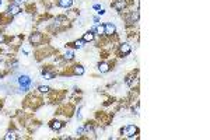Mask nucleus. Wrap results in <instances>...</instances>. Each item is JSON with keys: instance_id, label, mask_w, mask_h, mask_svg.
<instances>
[{"instance_id": "1", "label": "nucleus", "mask_w": 210, "mask_h": 140, "mask_svg": "<svg viewBox=\"0 0 210 140\" xmlns=\"http://www.w3.org/2000/svg\"><path fill=\"white\" fill-rule=\"evenodd\" d=\"M122 135L125 137H127V139H134L139 135V128L134 125H127L122 129Z\"/></svg>"}, {"instance_id": "2", "label": "nucleus", "mask_w": 210, "mask_h": 140, "mask_svg": "<svg viewBox=\"0 0 210 140\" xmlns=\"http://www.w3.org/2000/svg\"><path fill=\"white\" fill-rule=\"evenodd\" d=\"M42 42H44V34L32 32L29 35V44L31 45H41Z\"/></svg>"}, {"instance_id": "3", "label": "nucleus", "mask_w": 210, "mask_h": 140, "mask_svg": "<svg viewBox=\"0 0 210 140\" xmlns=\"http://www.w3.org/2000/svg\"><path fill=\"white\" fill-rule=\"evenodd\" d=\"M130 52H132V46L127 42H123V44L119 45V49H118L119 56H127V55H130Z\"/></svg>"}, {"instance_id": "4", "label": "nucleus", "mask_w": 210, "mask_h": 140, "mask_svg": "<svg viewBox=\"0 0 210 140\" xmlns=\"http://www.w3.org/2000/svg\"><path fill=\"white\" fill-rule=\"evenodd\" d=\"M104 28H105V35L107 37H113L116 34V25L113 22H107V24H104Z\"/></svg>"}, {"instance_id": "5", "label": "nucleus", "mask_w": 210, "mask_h": 140, "mask_svg": "<svg viewBox=\"0 0 210 140\" xmlns=\"http://www.w3.org/2000/svg\"><path fill=\"white\" fill-rule=\"evenodd\" d=\"M20 11H21V7H20V4L17 3H10L7 7V13L10 15H13V17H15V15L20 14Z\"/></svg>"}, {"instance_id": "6", "label": "nucleus", "mask_w": 210, "mask_h": 140, "mask_svg": "<svg viewBox=\"0 0 210 140\" xmlns=\"http://www.w3.org/2000/svg\"><path fill=\"white\" fill-rule=\"evenodd\" d=\"M63 126H65V123H63L62 121H59V119H53V121L49 122V128H51L52 130H56V132L60 130Z\"/></svg>"}, {"instance_id": "7", "label": "nucleus", "mask_w": 210, "mask_h": 140, "mask_svg": "<svg viewBox=\"0 0 210 140\" xmlns=\"http://www.w3.org/2000/svg\"><path fill=\"white\" fill-rule=\"evenodd\" d=\"M126 6H127L126 0H116V2H113L112 3V8H115L116 11H122Z\"/></svg>"}, {"instance_id": "8", "label": "nucleus", "mask_w": 210, "mask_h": 140, "mask_svg": "<svg viewBox=\"0 0 210 140\" xmlns=\"http://www.w3.org/2000/svg\"><path fill=\"white\" fill-rule=\"evenodd\" d=\"M11 20H13V15H10L7 11L0 14V24H10Z\"/></svg>"}, {"instance_id": "9", "label": "nucleus", "mask_w": 210, "mask_h": 140, "mask_svg": "<svg viewBox=\"0 0 210 140\" xmlns=\"http://www.w3.org/2000/svg\"><path fill=\"white\" fill-rule=\"evenodd\" d=\"M72 73L74 74V76H83L84 74V67L81 66V65H74V66L72 67Z\"/></svg>"}, {"instance_id": "10", "label": "nucleus", "mask_w": 210, "mask_h": 140, "mask_svg": "<svg viewBox=\"0 0 210 140\" xmlns=\"http://www.w3.org/2000/svg\"><path fill=\"white\" fill-rule=\"evenodd\" d=\"M109 70H111V65L107 62H101L98 65V72L100 73H108Z\"/></svg>"}, {"instance_id": "11", "label": "nucleus", "mask_w": 210, "mask_h": 140, "mask_svg": "<svg viewBox=\"0 0 210 140\" xmlns=\"http://www.w3.org/2000/svg\"><path fill=\"white\" fill-rule=\"evenodd\" d=\"M94 38H95V34L93 32V31H87V32H84V35H83V39H84V42L87 44V42H93L94 41Z\"/></svg>"}, {"instance_id": "12", "label": "nucleus", "mask_w": 210, "mask_h": 140, "mask_svg": "<svg viewBox=\"0 0 210 140\" xmlns=\"http://www.w3.org/2000/svg\"><path fill=\"white\" fill-rule=\"evenodd\" d=\"M55 72L53 70H48V69H45V70H42V77L44 78H46V80H52V78H55Z\"/></svg>"}, {"instance_id": "13", "label": "nucleus", "mask_w": 210, "mask_h": 140, "mask_svg": "<svg viewBox=\"0 0 210 140\" xmlns=\"http://www.w3.org/2000/svg\"><path fill=\"white\" fill-rule=\"evenodd\" d=\"M73 0H58V6L62 8H69L72 7Z\"/></svg>"}, {"instance_id": "14", "label": "nucleus", "mask_w": 210, "mask_h": 140, "mask_svg": "<svg viewBox=\"0 0 210 140\" xmlns=\"http://www.w3.org/2000/svg\"><path fill=\"white\" fill-rule=\"evenodd\" d=\"M73 58H74V52L72 49H66L65 53H63V59L69 62V60H73Z\"/></svg>"}, {"instance_id": "15", "label": "nucleus", "mask_w": 210, "mask_h": 140, "mask_svg": "<svg viewBox=\"0 0 210 140\" xmlns=\"http://www.w3.org/2000/svg\"><path fill=\"white\" fill-rule=\"evenodd\" d=\"M3 139L4 140H15V139H18V135H17V132H13V130H10V132H7L6 135H4Z\"/></svg>"}, {"instance_id": "16", "label": "nucleus", "mask_w": 210, "mask_h": 140, "mask_svg": "<svg viewBox=\"0 0 210 140\" xmlns=\"http://www.w3.org/2000/svg\"><path fill=\"white\" fill-rule=\"evenodd\" d=\"M94 32L97 34V35H100V37H102V35H105V28H104V24H98V25H95V28H94Z\"/></svg>"}, {"instance_id": "17", "label": "nucleus", "mask_w": 210, "mask_h": 140, "mask_svg": "<svg viewBox=\"0 0 210 140\" xmlns=\"http://www.w3.org/2000/svg\"><path fill=\"white\" fill-rule=\"evenodd\" d=\"M127 21L130 22V24H133V22H137L139 21V10L132 11V13H130V20H127Z\"/></svg>"}, {"instance_id": "18", "label": "nucleus", "mask_w": 210, "mask_h": 140, "mask_svg": "<svg viewBox=\"0 0 210 140\" xmlns=\"http://www.w3.org/2000/svg\"><path fill=\"white\" fill-rule=\"evenodd\" d=\"M125 83H126V85H129V87H133L134 85V73L129 74L126 77V80H125Z\"/></svg>"}, {"instance_id": "19", "label": "nucleus", "mask_w": 210, "mask_h": 140, "mask_svg": "<svg viewBox=\"0 0 210 140\" xmlns=\"http://www.w3.org/2000/svg\"><path fill=\"white\" fill-rule=\"evenodd\" d=\"M84 45H86V42H84L83 38H81V39H76L74 42H73V46H74L76 49H81Z\"/></svg>"}, {"instance_id": "20", "label": "nucleus", "mask_w": 210, "mask_h": 140, "mask_svg": "<svg viewBox=\"0 0 210 140\" xmlns=\"http://www.w3.org/2000/svg\"><path fill=\"white\" fill-rule=\"evenodd\" d=\"M49 87H48V85H39V87H38V91L41 92V94H46V92H49Z\"/></svg>"}, {"instance_id": "21", "label": "nucleus", "mask_w": 210, "mask_h": 140, "mask_svg": "<svg viewBox=\"0 0 210 140\" xmlns=\"http://www.w3.org/2000/svg\"><path fill=\"white\" fill-rule=\"evenodd\" d=\"M76 133H77V136H84V135H86V129H84V126H80V128H77Z\"/></svg>"}, {"instance_id": "22", "label": "nucleus", "mask_w": 210, "mask_h": 140, "mask_svg": "<svg viewBox=\"0 0 210 140\" xmlns=\"http://www.w3.org/2000/svg\"><path fill=\"white\" fill-rule=\"evenodd\" d=\"M3 42H6V37L3 34H0V44H3Z\"/></svg>"}, {"instance_id": "23", "label": "nucleus", "mask_w": 210, "mask_h": 140, "mask_svg": "<svg viewBox=\"0 0 210 140\" xmlns=\"http://www.w3.org/2000/svg\"><path fill=\"white\" fill-rule=\"evenodd\" d=\"M97 13H98V15H104L105 14V10H104V8H100Z\"/></svg>"}, {"instance_id": "24", "label": "nucleus", "mask_w": 210, "mask_h": 140, "mask_svg": "<svg viewBox=\"0 0 210 140\" xmlns=\"http://www.w3.org/2000/svg\"><path fill=\"white\" fill-rule=\"evenodd\" d=\"M93 21H94L95 25H98V24H100V18H98V17H94V18H93Z\"/></svg>"}, {"instance_id": "25", "label": "nucleus", "mask_w": 210, "mask_h": 140, "mask_svg": "<svg viewBox=\"0 0 210 140\" xmlns=\"http://www.w3.org/2000/svg\"><path fill=\"white\" fill-rule=\"evenodd\" d=\"M27 0H13V3H17V4H20V3H25Z\"/></svg>"}, {"instance_id": "26", "label": "nucleus", "mask_w": 210, "mask_h": 140, "mask_svg": "<svg viewBox=\"0 0 210 140\" xmlns=\"http://www.w3.org/2000/svg\"><path fill=\"white\" fill-rule=\"evenodd\" d=\"M93 8H94V10H100V8H102V7L100 6V4H94V6H93Z\"/></svg>"}, {"instance_id": "27", "label": "nucleus", "mask_w": 210, "mask_h": 140, "mask_svg": "<svg viewBox=\"0 0 210 140\" xmlns=\"http://www.w3.org/2000/svg\"><path fill=\"white\" fill-rule=\"evenodd\" d=\"M2 3H3V0H0V6H2Z\"/></svg>"}]
</instances>
